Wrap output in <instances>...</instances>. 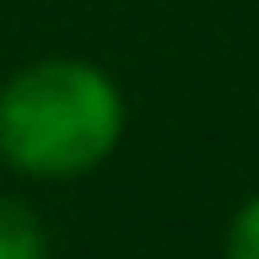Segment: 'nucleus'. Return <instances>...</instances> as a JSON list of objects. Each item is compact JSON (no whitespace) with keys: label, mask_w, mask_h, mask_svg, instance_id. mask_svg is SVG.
I'll return each mask as SVG.
<instances>
[{"label":"nucleus","mask_w":259,"mask_h":259,"mask_svg":"<svg viewBox=\"0 0 259 259\" xmlns=\"http://www.w3.org/2000/svg\"><path fill=\"white\" fill-rule=\"evenodd\" d=\"M0 259H44V232L16 200H0Z\"/></svg>","instance_id":"nucleus-2"},{"label":"nucleus","mask_w":259,"mask_h":259,"mask_svg":"<svg viewBox=\"0 0 259 259\" xmlns=\"http://www.w3.org/2000/svg\"><path fill=\"white\" fill-rule=\"evenodd\" d=\"M227 259H259V200H248V205H243V216L232 222Z\"/></svg>","instance_id":"nucleus-3"},{"label":"nucleus","mask_w":259,"mask_h":259,"mask_svg":"<svg viewBox=\"0 0 259 259\" xmlns=\"http://www.w3.org/2000/svg\"><path fill=\"white\" fill-rule=\"evenodd\" d=\"M124 130L119 92L81 60H44L0 92V151L27 173H87Z\"/></svg>","instance_id":"nucleus-1"}]
</instances>
